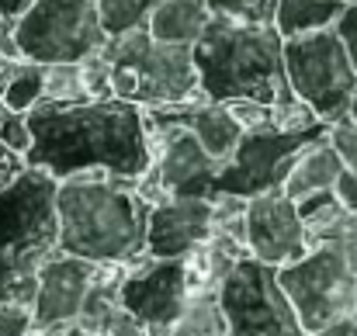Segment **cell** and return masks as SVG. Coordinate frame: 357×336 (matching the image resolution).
Listing matches in <instances>:
<instances>
[{"label":"cell","instance_id":"6da1fadb","mask_svg":"<svg viewBox=\"0 0 357 336\" xmlns=\"http://www.w3.org/2000/svg\"><path fill=\"white\" fill-rule=\"evenodd\" d=\"M24 118L31 128V149L24 160L52 181H70L80 174H112L135 181L149 167L142 108L128 101H38Z\"/></svg>","mask_w":357,"mask_h":336},{"label":"cell","instance_id":"7a4b0ae2","mask_svg":"<svg viewBox=\"0 0 357 336\" xmlns=\"http://www.w3.org/2000/svg\"><path fill=\"white\" fill-rule=\"evenodd\" d=\"M149 205L135 194V181L112 174H80L56 184L59 253L132 267L146 257Z\"/></svg>","mask_w":357,"mask_h":336},{"label":"cell","instance_id":"3957f363","mask_svg":"<svg viewBox=\"0 0 357 336\" xmlns=\"http://www.w3.org/2000/svg\"><path fill=\"white\" fill-rule=\"evenodd\" d=\"M281 49L284 42L274 24H250L212 14L202 38L191 45L198 91L219 105L257 101L271 108L288 91Z\"/></svg>","mask_w":357,"mask_h":336},{"label":"cell","instance_id":"277c9868","mask_svg":"<svg viewBox=\"0 0 357 336\" xmlns=\"http://www.w3.org/2000/svg\"><path fill=\"white\" fill-rule=\"evenodd\" d=\"M56 184L28 167L14 184L0 188V305H31L38 270L59 253Z\"/></svg>","mask_w":357,"mask_h":336},{"label":"cell","instance_id":"5b68a950","mask_svg":"<svg viewBox=\"0 0 357 336\" xmlns=\"http://www.w3.org/2000/svg\"><path fill=\"white\" fill-rule=\"evenodd\" d=\"M101 52L112 66V98L142 112L184 105L202 94L191 45H167L156 42L146 28H135L108 38Z\"/></svg>","mask_w":357,"mask_h":336},{"label":"cell","instance_id":"8992f818","mask_svg":"<svg viewBox=\"0 0 357 336\" xmlns=\"http://www.w3.org/2000/svg\"><path fill=\"white\" fill-rule=\"evenodd\" d=\"M284 80L298 101H305L323 125L347 118L357 87V70L333 28L288 38L281 49Z\"/></svg>","mask_w":357,"mask_h":336},{"label":"cell","instance_id":"52a82bcc","mask_svg":"<svg viewBox=\"0 0 357 336\" xmlns=\"http://www.w3.org/2000/svg\"><path fill=\"white\" fill-rule=\"evenodd\" d=\"M14 42L28 63H80L105 49L98 0H31L14 17Z\"/></svg>","mask_w":357,"mask_h":336},{"label":"cell","instance_id":"ba28073f","mask_svg":"<svg viewBox=\"0 0 357 336\" xmlns=\"http://www.w3.org/2000/svg\"><path fill=\"white\" fill-rule=\"evenodd\" d=\"M274 281L309 336L354 316L357 277L344 267L333 246H312L295 264L278 267Z\"/></svg>","mask_w":357,"mask_h":336},{"label":"cell","instance_id":"9c48e42d","mask_svg":"<svg viewBox=\"0 0 357 336\" xmlns=\"http://www.w3.org/2000/svg\"><path fill=\"white\" fill-rule=\"evenodd\" d=\"M319 135H326V125H316L309 132H278V128L243 132L233 156L219 167L212 181V194H236L250 201L257 194L281 191L295 156Z\"/></svg>","mask_w":357,"mask_h":336},{"label":"cell","instance_id":"30bf717a","mask_svg":"<svg viewBox=\"0 0 357 336\" xmlns=\"http://www.w3.org/2000/svg\"><path fill=\"white\" fill-rule=\"evenodd\" d=\"M219 305L226 316V336H309L281 295L274 270L250 257L239 260L219 284Z\"/></svg>","mask_w":357,"mask_h":336},{"label":"cell","instance_id":"8fae6325","mask_svg":"<svg viewBox=\"0 0 357 336\" xmlns=\"http://www.w3.org/2000/svg\"><path fill=\"white\" fill-rule=\"evenodd\" d=\"M195 284L184 260H153L142 257L125 270L119 284V302L132 312L149 336H167V330L181 319L188 302L195 298Z\"/></svg>","mask_w":357,"mask_h":336},{"label":"cell","instance_id":"7c38bea8","mask_svg":"<svg viewBox=\"0 0 357 336\" xmlns=\"http://www.w3.org/2000/svg\"><path fill=\"white\" fill-rule=\"evenodd\" d=\"M246 250H250V260L271 270L305 257L309 239L295 212V201H288L281 191L250 198L246 201Z\"/></svg>","mask_w":357,"mask_h":336},{"label":"cell","instance_id":"4fadbf2b","mask_svg":"<svg viewBox=\"0 0 357 336\" xmlns=\"http://www.w3.org/2000/svg\"><path fill=\"white\" fill-rule=\"evenodd\" d=\"M94 277H98V264L70 257V253H56L38 270V284L31 298V330L35 333L70 330Z\"/></svg>","mask_w":357,"mask_h":336},{"label":"cell","instance_id":"5bb4252c","mask_svg":"<svg viewBox=\"0 0 357 336\" xmlns=\"http://www.w3.org/2000/svg\"><path fill=\"white\" fill-rule=\"evenodd\" d=\"M212 239L208 198H167L149 208L146 219V257L184 260Z\"/></svg>","mask_w":357,"mask_h":336},{"label":"cell","instance_id":"9a60e30c","mask_svg":"<svg viewBox=\"0 0 357 336\" xmlns=\"http://www.w3.org/2000/svg\"><path fill=\"white\" fill-rule=\"evenodd\" d=\"M340 170L344 167H340L333 146L326 142V135H319L295 156V163H291V170L281 184V194L298 205L302 198H309L316 191H333V181L340 177Z\"/></svg>","mask_w":357,"mask_h":336},{"label":"cell","instance_id":"2e32d148","mask_svg":"<svg viewBox=\"0 0 357 336\" xmlns=\"http://www.w3.org/2000/svg\"><path fill=\"white\" fill-rule=\"evenodd\" d=\"M212 10L205 0H160L146 21V31L167 45H195Z\"/></svg>","mask_w":357,"mask_h":336},{"label":"cell","instance_id":"e0dca14e","mask_svg":"<svg viewBox=\"0 0 357 336\" xmlns=\"http://www.w3.org/2000/svg\"><path fill=\"white\" fill-rule=\"evenodd\" d=\"M344 3L347 0H278L271 24L281 35V42L302 38V35L333 28L340 10H344Z\"/></svg>","mask_w":357,"mask_h":336},{"label":"cell","instance_id":"ac0fdd59","mask_svg":"<svg viewBox=\"0 0 357 336\" xmlns=\"http://www.w3.org/2000/svg\"><path fill=\"white\" fill-rule=\"evenodd\" d=\"M167 336H226L219 291H198L181 312V319L167 330Z\"/></svg>","mask_w":357,"mask_h":336},{"label":"cell","instance_id":"d6986e66","mask_svg":"<svg viewBox=\"0 0 357 336\" xmlns=\"http://www.w3.org/2000/svg\"><path fill=\"white\" fill-rule=\"evenodd\" d=\"M42 77H45V66L38 63H21L0 87L3 94V108L7 112H17V114H28L38 101H42Z\"/></svg>","mask_w":357,"mask_h":336},{"label":"cell","instance_id":"ffe728a7","mask_svg":"<svg viewBox=\"0 0 357 336\" xmlns=\"http://www.w3.org/2000/svg\"><path fill=\"white\" fill-rule=\"evenodd\" d=\"M160 0H98V14H101V28L108 38L125 35V31H135V28H146L153 7Z\"/></svg>","mask_w":357,"mask_h":336},{"label":"cell","instance_id":"44dd1931","mask_svg":"<svg viewBox=\"0 0 357 336\" xmlns=\"http://www.w3.org/2000/svg\"><path fill=\"white\" fill-rule=\"evenodd\" d=\"M42 101L49 105H84V80L77 63H49L42 77Z\"/></svg>","mask_w":357,"mask_h":336},{"label":"cell","instance_id":"7402d4cb","mask_svg":"<svg viewBox=\"0 0 357 336\" xmlns=\"http://www.w3.org/2000/svg\"><path fill=\"white\" fill-rule=\"evenodd\" d=\"M316 125H323V121L312 114L305 101H298L291 94V87L271 105V128H278V132H309Z\"/></svg>","mask_w":357,"mask_h":336},{"label":"cell","instance_id":"603a6c76","mask_svg":"<svg viewBox=\"0 0 357 336\" xmlns=\"http://www.w3.org/2000/svg\"><path fill=\"white\" fill-rule=\"evenodd\" d=\"M312 246H333L337 257L344 260V267L357 277V215H351V212L340 215ZM312 246H309V250H312Z\"/></svg>","mask_w":357,"mask_h":336},{"label":"cell","instance_id":"cb8c5ba5","mask_svg":"<svg viewBox=\"0 0 357 336\" xmlns=\"http://www.w3.org/2000/svg\"><path fill=\"white\" fill-rule=\"evenodd\" d=\"M205 3L212 14H222V17H236V21H250V24H271L278 0H205Z\"/></svg>","mask_w":357,"mask_h":336},{"label":"cell","instance_id":"d4e9b609","mask_svg":"<svg viewBox=\"0 0 357 336\" xmlns=\"http://www.w3.org/2000/svg\"><path fill=\"white\" fill-rule=\"evenodd\" d=\"M77 66H80V80H84L87 101H108L112 98V66H108L105 52H94V56L80 59Z\"/></svg>","mask_w":357,"mask_h":336},{"label":"cell","instance_id":"484cf974","mask_svg":"<svg viewBox=\"0 0 357 336\" xmlns=\"http://www.w3.org/2000/svg\"><path fill=\"white\" fill-rule=\"evenodd\" d=\"M326 142L333 146L340 167L357 174V125L354 121H351V118H340V121L326 125Z\"/></svg>","mask_w":357,"mask_h":336},{"label":"cell","instance_id":"4316f807","mask_svg":"<svg viewBox=\"0 0 357 336\" xmlns=\"http://www.w3.org/2000/svg\"><path fill=\"white\" fill-rule=\"evenodd\" d=\"M0 142L21 156H28L31 149V128H28V118L17 112H3L0 114Z\"/></svg>","mask_w":357,"mask_h":336},{"label":"cell","instance_id":"83f0119b","mask_svg":"<svg viewBox=\"0 0 357 336\" xmlns=\"http://www.w3.org/2000/svg\"><path fill=\"white\" fill-rule=\"evenodd\" d=\"M226 112L233 114L243 132H257V128H271V108L257 105V101H226Z\"/></svg>","mask_w":357,"mask_h":336},{"label":"cell","instance_id":"f1b7e54d","mask_svg":"<svg viewBox=\"0 0 357 336\" xmlns=\"http://www.w3.org/2000/svg\"><path fill=\"white\" fill-rule=\"evenodd\" d=\"M21 63H24V56H21V49L14 42V21L0 17V87Z\"/></svg>","mask_w":357,"mask_h":336},{"label":"cell","instance_id":"f546056e","mask_svg":"<svg viewBox=\"0 0 357 336\" xmlns=\"http://www.w3.org/2000/svg\"><path fill=\"white\" fill-rule=\"evenodd\" d=\"M333 31H337V38L344 42V49H347V56H351V66L357 70V0H347V3H344V10H340Z\"/></svg>","mask_w":357,"mask_h":336},{"label":"cell","instance_id":"4dcf8cb0","mask_svg":"<svg viewBox=\"0 0 357 336\" xmlns=\"http://www.w3.org/2000/svg\"><path fill=\"white\" fill-rule=\"evenodd\" d=\"M31 330V305H0V336H28Z\"/></svg>","mask_w":357,"mask_h":336},{"label":"cell","instance_id":"1f68e13d","mask_svg":"<svg viewBox=\"0 0 357 336\" xmlns=\"http://www.w3.org/2000/svg\"><path fill=\"white\" fill-rule=\"evenodd\" d=\"M28 170V160L21 156V153H14V149H7L3 142H0V188H7V184H14L21 174Z\"/></svg>","mask_w":357,"mask_h":336},{"label":"cell","instance_id":"d6a6232c","mask_svg":"<svg viewBox=\"0 0 357 336\" xmlns=\"http://www.w3.org/2000/svg\"><path fill=\"white\" fill-rule=\"evenodd\" d=\"M333 194H337V201H340L351 215H357V174L340 170V177L333 181Z\"/></svg>","mask_w":357,"mask_h":336},{"label":"cell","instance_id":"836d02e7","mask_svg":"<svg viewBox=\"0 0 357 336\" xmlns=\"http://www.w3.org/2000/svg\"><path fill=\"white\" fill-rule=\"evenodd\" d=\"M31 0H0V17H7V21H14V17H21L24 14V7H28Z\"/></svg>","mask_w":357,"mask_h":336},{"label":"cell","instance_id":"e575fe53","mask_svg":"<svg viewBox=\"0 0 357 336\" xmlns=\"http://www.w3.org/2000/svg\"><path fill=\"white\" fill-rule=\"evenodd\" d=\"M312 336H351V319H340V323H333V326H326Z\"/></svg>","mask_w":357,"mask_h":336},{"label":"cell","instance_id":"d590c367","mask_svg":"<svg viewBox=\"0 0 357 336\" xmlns=\"http://www.w3.org/2000/svg\"><path fill=\"white\" fill-rule=\"evenodd\" d=\"M347 118L357 125V87H354V98H351V108H347Z\"/></svg>","mask_w":357,"mask_h":336},{"label":"cell","instance_id":"8d00e7d4","mask_svg":"<svg viewBox=\"0 0 357 336\" xmlns=\"http://www.w3.org/2000/svg\"><path fill=\"white\" fill-rule=\"evenodd\" d=\"M49 336H80V333H77V330L70 326V330H59V333H49Z\"/></svg>","mask_w":357,"mask_h":336},{"label":"cell","instance_id":"74e56055","mask_svg":"<svg viewBox=\"0 0 357 336\" xmlns=\"http://www.w3.org/2000/svg\"><path fill=\"white\" fill-rule=\"evenodd\" d=\"M3 112H7V108H3V94H0V114H3Z\"/></svg>","mask_w":357,"mask_h":336},{"label":"cell","instance_id":"f35d334b","mask_svg":"<svg viewBox=\"0 0 357 336\" xmlns=\"http://www.w3.org/2000/svg\"><path fill=\"white\" fill-rule=\"evenodd\" d=\"M354 312H357V295H354Z\"/></svg>","mask_w":357,"mask_h":336},{"label":"cell","instance_id":"ab89813d","mask_svg":"<svg viewBox=\"0 0 357 336\" xmlns=\"http://www.w3.org/2000/svg\"><path fill=\"white\" fill-rule=\"evenodd\" d=\"M80 336H84V333H80Z\"/></svg>","mask_w":357,"mask_h":336}]
</instances>
